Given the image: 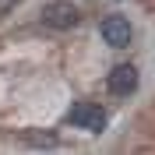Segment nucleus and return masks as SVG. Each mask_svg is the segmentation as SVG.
<instances>
[{
    "mask_svg": "<svg viewBox=\"0 0 155 155\" xmlns=\"http://www.w3.org/2000/svg\"><path fill=\"white\" fill-rule=\"evenodd\" d=\"M42 25L53 32H67V28H78V21H81V11L71 4V0H49L46 7H42Z\"/></svg>",
    "mask_w": 155,
    "mask_h": 155,
    "instance_id": "f257e3e1",
    "label": "nucleus"
},
{
    "mask_svg": "<svg viewBox=\"0 0 155 155\" xmlns=\"http://www.w3.org/2000/svg\"><path fill=\"white\" fill-rule=\"evenodd\" d=\"M99 35H102L106 46L127 49V46H130V39H134V32H130V21H127L124 14H106V18L99 21Z\"/></svg>",
    "mask_w": 155,
    "mask_h": 155,
    "instance_id": "f03ea898",
    "label": "nucleus"
},
{
    "mask_svg": "<svg viewBox=\"0 0 155 155\" xmlns=\"http://www.w3.org/2000/svg\"><path fill=\"white\" fill-rule=\"evenodd\" d=\"M106 109L95 106V102H74V109L67 113V124L81 127V130H92V134H99L102 127H106Z\"/></svg>",
    "mask_w": 155,
    "mask_h": 155,
    "instance_id": "7ed1b4c3",
    "label": "nucleus"
},
{
    "mask_svg": "<svg viewBox=\"0 0 155 155\" xmlns=\"http://www.w3.org/2000/svg\"><path fill=\"white\" fill-rule=\"evenodd\" d=\"M106 88L113 95H120V99L134 95L137 92V67L134 64H116V67L109 71V78H106Z\"/></svg>",
    "mask_w": 155,
    "mask_h": 155,
    "instance_id": "20e7f679",
    "label": "nucleus"
},
{
    "mask_svg": "<svg viewBox=\"0 0 155 155\" xmlns=\"http://www.w3.org/2000/svg\"><path fill=\"white\" fill-rule=\"evenodd\" d=\"M14 4H18V0H0V14H11V11H14Z\"/></svg>",
    "mask_w": 155,
    "mask_h": 155,
    "instance_id": "39448f33",
    "label": "nucleus"
}]
</instances>
